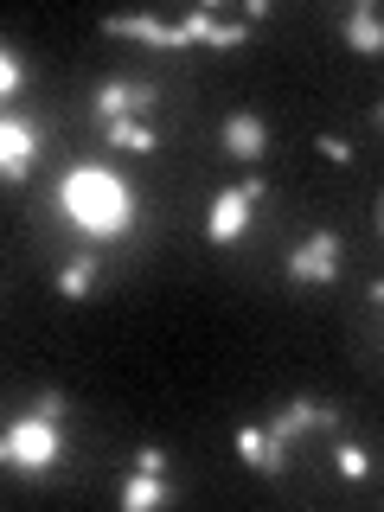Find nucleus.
I'll list each match as a JSON object with an SVG mask.
<instances>
[{"instance_id":"nucleus-1","label":"nucleus","mask_w":384,"mask_h":512,"mask_svg":"<svg viewBox=\"0 0 384 512\" xmlns=\"http://www.w3.org/2000/svg\"><path fill=\"white\" fill-rule=\"evenodd\" d=\"M64 212L84 218L90 231H122V224L135 218V199H128L103 167H84V173H64Z\"/></svg>"},{"instance_id":"nucleus-2","label":"nucleus","mask_w":384,"mask_h":512,"mask_svg":"<svg viewBox=\"0 0 384 512\" xmlns=\"http://www.w3.org/2000/svg\"><path fill=\"white\" fill-rule=\"evenodd\" d=\"M58 416H39V410H26L20 423L7 429V448H0V455H7V468H26V474H45L58 461Z\"/></svg>"},{"instance_id":"nucleus-3","label":"nucleus","mask_w":384,"mask_h":512,"mask_svg":"<svg viewBox=\"0 0 384 512\" xmlns=\"http://www.w3.org/2000/svg\"><path fill=\"white\" fill-rule=\"evenodd\" d=\"M263 192H269L263 173H250L244 186H224L218 199H212V212H205V237H212L218 250H224V244H237V237L250 231V205L263 199Z\"/></svg>"},{"instance_id":"nucleus-4","label":"nucleus","mask_w":384,"mask_h":512,"mask_svg":"<svg viewBox=\"0 0 384 512\" xmlns=\"http://www.w3.org/2000/svg\"><path fill=\"white\" fill-rule=\"evenodd\" d=\"M308 429H340V410L320 404V397H288V404L269 416V448H276V455L288 461V442L308 436Z\"/></svg>"},{"instance_id":"nucleus-5","label":"nucleus","mask_w":384,"mask_h":512,"mask_svg":"<svg viewBox=\"0 0 384 512\" xmlns=\"http://www.w3.org/2000/svg\"><path fill=\"white\" fill-rule=\"evenodd\" d=\"M340 256L346 250H340L333 231H308L295 250L282 256V269H288V282H333V276H340Z\"/></svg>"},{"instance_id":"nucleus-6","label":"nucleus","mask_w":384,"mask_h":512,"mask_svg":"<svg viewBox=\"0 0 384 512\" xmlns=\"http://www.w3.org/2000/svg\"><path fill=\"white\" fill-rule=\"evenodd\" d=\"M218 141H224V154L231 160H244V167H256V160L269 154V122L256 116V109H231L218 128Z\"/></svg>"},{"instance_id":"nucleus-7","label":"nucleus","mask_w":384,"mask_h":512,"mask_svg":"<svg viewBox=\"0 0 384 512\" xmlns=\"http://www.w3.org/2000/svg\"><path fill=\"white\" fill-rule=\"evenodd\" d=\"M154 109V84H128V77H103L96 84V116L122 122V116H148Z\"/></svg>"},{"instance_id":"nucleus-8","label":"nucleus","mask_w":384,"mask_h":512,"mask_svg":"<svg viewBox=\"0 0 384 512\" xmlns=\"http://www.w3.org/2000/svg\"><path fill=\"white\" fill-rule=\"evenodd\" d=\"M0 173H7V180H26L32 173V160H39V128L32 122H20V116H7L0 122Z\"/></svg>"},{"instance_id":"nucleus-9","label":"nucleus","mask_w":384,"mask_h":512,"mask_svg":"<svg viewBox=\"0 0 384 512\" xmlns=\"http://www.w3.org/2000/svg\"><path fill=\"white\" fill-rule=\"evenodd\" d=\"M340 32H346V45H352L359 58H384V13L372 7V0H352Z\"/></svg>"},{"instance_id":"nucleus-10","label":"nucleus","mask_w":384,"mask_h":512,"mask_svg":"<svg viewBox=\"0 0 384 512\" xmlns=\"http://www.w3.org/2000/svg\"><path fill=\"white\" fill-rule=\"evenodd\" d=\"M103 32L109 39H141V45H167V52H186V39H180V26H160V20H148V13H109L103 20Z\"/></svg>"},{"instance_id":"nucleus-11","label":"nucleus","mask_w":384,"mask_h":512,"mask_svg":"<svg viewBox=\"0 0 384 512\" xmlns=\"http://www.w3.org/2000/svg\"><path fill=\"white\" fill-rule=\"evenodd\" d=\"M237 461H244V468H256V474H282V468H288L276 448H269V429H256V423L237 429Z\"/></svg>"},{"instance_id":"nucleus-12","label":"nucleus","mask_w":384,"mask_h":512,"mask_svg":"<svg viewBox=\"0 0 384 512\" xmlns=\"http://www.w3.org/2000/svg\"><path fill=\"white\" fill-rule=\"evenodd\" d=\"M167 500H173V487H167L160 474H141V468H135V474L122 480V506H128V512H148V506H167Z\"/></svg>"},{"instance_id":"nucleus-13","label":"nucleus","mask_w":384,"mask_h":512,"mask_svg":"<svg viewBox=\"0 0 384 512\" xmlns=\"http://www.w3.org/2000/svg\"><path fill=\"white\" fill-rule=\"evenodd\" d=\"M103 141L116 154H154V128L141 116H122V122H103Z\"/></svg>"},{"instance_id":"nucleus-14","label":"nucleus","mask_w":384,"mask_h":512,"mask_svg":"<svg viewBox=\"0 0 384 512\" xmlns=\"http://www.w3.org/2000/svg\"><path fill=\"white\" fill-rule=\"evenodd\" d=\"M90 288H96V256H77V263L58 269V295H64V301H84Z\"/></svg>"},{"instance_id":"nucleus-15","label":"nucleus","mask_w":384,"mask_h":512,"mask_svg":"<svg viewBox=\"0 0 384 512\" xmlns=\"http://www.w3.org/2000/svg\"><path fill=\"white\" fill-rule=\"evenodd\" d=\"M333 468H340L346 480H365L372 474V455H365L359 442H333Z\"/></svg>"},{"instance_id":"nucleus-16","label":"nucleus","mask_w":384,"mask_h":512,"mask_svg":"<svg viewBox=\"0 0 384 512\" xmlns=\"http://www.w3.org/2000/svg\"><path fill=\"white\" fill-rule=\"evenodd\" d=\"M244 39H250V26H244V20H218V26H212V39H205V45H212V52H237Z\"/></svg>"},{"instance_id":"nucleus-17","label":"nucleus","mask_w":384,"mask_h":512,"mask_svg":"<svg viewBox=\"0 0 384 512\" xmlns=\"http://www.w3.org/2000/svg\"><path fill=\"white\" fill-rule=\"evenodd\" d=\"M314 148H320V154H327V160H333V167H352V160H359V148H352V141H346V135H320V141H314Z\"/></svg>"},{"instance_id":"nucleus-18","label":"nucleus","mask_w":384,"mask_h":512,"mask_svg":"<svg viewBox=\"0 0 384 512\" xmlns=\"http://www.w3.org/2000/svg\"><path fill=\"white\" fill-rule=\"evenodd\" d=\"M20 84H26V64H20V52H0V90H7V96H20Z\"/></svg>"},{"instance_id":"nucleus-19","label":"nucleus","mask_w":384,"mask_h":512,"mask_svg":"<svg viewBox=\"0 0 384 512\" xmlns=\"http://www.w3.org/2000/svg\"><path fill=\"white\" fill-rule=\"evenodd\" d=\"M135 468L141 474H167V448H160V442H141L135 448Z\"/></svg>"},{"instance_id":"nucleus-20","label":"nucleus","mask_w":384,"mask_h":512,"mask_svg":"<svg viewBox=\"0 0 384 512\" xmlns=\"http://www.w3.org/2000/svg\"><path fill=\"white\" fill-rule=\"evenodd\" d=\"M32 410H39V416H64V391H39V397H32Z\"/></svg>"},{"instance_id":"nucleus-21","label":"nucleus","mask_w":384,"mask_h":512,"mask_svg":"<svg viewBox=\"0 0 384 512\" xmlns=\"http://www.w3.org/2000/svg\"><path fill=\"white\" fill-rule=\"evenodd\" d=\"M372 301H378V308H384V282H372Z\"/></svg>"},{"instance_id":"nucleus-22","label":"nucleus","mask_w":384,"mask_h":512,"mask_svg":"<svg viewBox=\"0 0 384 512\" xmlns=\"http://www.w3.org/2000/svg\"><path fill=\"white\" fill-rule=\"evenodd\" d=\"M372 116H378V128H384V103H378V109H372Z\"/></svg>"},{"instance_id":"nucleus-23","label":"nucleus","mask_w":384,"mask_h":512,"mask_svg":"<svg viewBox=\"0 0 384 512\" xmlns=\"http://www.w3.org/2000/svg\"><path fill=\"white\" fill-rule=\"evenodd\" d=\"M378 231H384V199H378Z\"/></svg>"}]
</instances>
